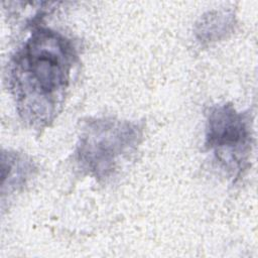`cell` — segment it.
I'll return each mask as SVG.
<instances>
[{
  "label": "cell",
  "instance_id": "obj_2",
  "mask_svg": "<svg viewBox=\"0 0 258 258\" xmlns=\"http://www.w3.org/2000/svg\"><path fill=\"white\" fill-rule=\"evenodd\" d=\"M142 134L137 122L112 117L88 119L76 146V163L97 180H107L137 150Z\"/></svg>",
  "mask_w": 258,
  "mask_h": 258
},
{
  "label": "cell",
  "instance_id": "obj_4",
  "mask_svg": "<svg viewBox=\"0 0 258 258\" xmlns=\"http://www.w3.org/2000/svg\"><path fill=\"white\" fill-rule=\"evenodd\" d=\"M233 16L224 12H216L214 15L209 13V16L201 19V24H198L196 35L201 42H211L225 37L233 26Z\"/></svg>",
  "mask_w": 258,
  "mask_h": 258
},
{
  "label": "cell",
  "instance_id": "obj_3",
  "mask_svg": "<svg viewBox=\"0 0 258 258\" xmlns=\"http://www.w3.org/2000/svg\"><path fill=\"white\" fill-rule=\"evenodd\" d=\"M252 142L248 113L237 111L231 104H217L208 109L205 146L232 179L240 178L248 168Z\"/></svg>",
  "mask_w": 258,
  "mask_h": 258
},
{
  "label": "cell",
  "instance_id": "obj_1",
  "mask_svg": "<svg viewBox=\"0 0 258 258\" xmlns=\"http://www.w3.org/2000/svg\"><path fill=\"white\" fill-rule=\"evenodd\" d=\"M77 49L71 39L49 27L36 25L11 57L9 88L21 120L35 129L53 122L64 102Z\"/></svg>",
  "mask_w": 258,
  "mask_h": 258
}]
</instances>
